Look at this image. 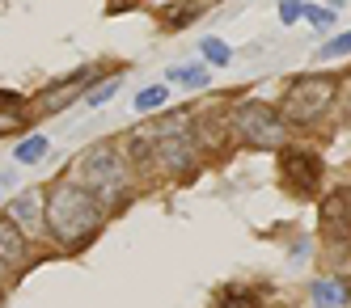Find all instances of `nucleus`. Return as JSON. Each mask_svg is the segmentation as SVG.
Returning <instances> with one entry per match:
<instances>
[{"mask_svg": "<svg viewBox=\"0 0 351 308\" xmlns=\"http://www.w3.org/2000/svg\"><path fill=\"white\" fill-rule=\"evenodd\" d=\"M335 93H339L335 76H296L288 85V93H284V101H280V114L288 123H317L326 110H330Z\"/></svg>", "mask_w": 351, "mask_h": 308, "instance_id": "4", "label": "nucleus"}, {"mask_svg": "<svg viewBox=\"0 0 351 308\" xmlns=\"http://www.w3.org/2000/svg\"><path fill=\"white\" fill-rule=\"evenodd\" d=\"M119 85H123V81H110V85H102V89H93V93H89V106H102L110 93H119Z\"/></svg>", "mask_w": 351, "mask_h": 308, "instance_id": "21", "label": "nucleus"}, {"mask_svg": "<svg viewBox=\"0 0 351 308\" xmlns=\"http://www.w3.org/2000/svg\"><path fill=\"white\" fill-rule=\"evenodd\" d=\"M204 60L224 68V64H233V47L224 42V38H204Z\"/></svg>", "mask_w": 351, "mask_h": 308, "instance_id": "15", "label": "nucleus"}, {"mask_svg": "<svg viewBox=\"0 0 351 308\" xmlns=\"http://www.w3.org/2000/svg\"><path fill=\"white\" fill-rule=\"evenodd\" d=\"M233 123V136L245 144V148H284L288 144V118L267 106V101H241V106L229 114Z\"/></svg>", "mask_w": 351, "mask_h": 308, "instance_id": "3", "label": "nucleus"}, {"mask_svg": "<svg viewBox=\"0 0 351 308\" xmlns=\"http://www.w3.org/2000/svg\"><path fill=\"white\" fill-rule=\"evenodd\" d=\"M165 81L182 85V89H204L208 85V68H199V64H191V68H169Z\"/></svg>", "mask_w": 351, "mask_h": 308, "instance_id": "14", "label": "nucleus"}, {"mask_svg": "<svg viewBox=\"0 0 351 308\" xmlns=\"http://www.w3.org/2000/svg\"><path fill=\"white\" fill-rule=\"evenodd\" d=\"M30 262V245H26V233L13 224V216H0V266L5 270H17Z\"/></svg>", "mask_w": 351, "mask_h": 308, "instance_id": "7", "label": "nucleus"}, {"mask_svg": "<svg viewBox=\"0 0 351 308\" xmlns=\"http://www.w3.org/2000/svg\"><path fill=\"white\" fill-rule=\"evenodd\" d=\"M26 110V101H21L17 93H0V136H9L21 127V118H30V114H21Z\"/></svg>", "mask_w": 351, "mask_h": 308, "instance_id": "11", "label": "nucleus"}, {"mask_svg": "<svg viewBox=\"0 0 351 308\" xmlns=\"http://www.w3.org/2000/svg\"><path fill=\"white\" fill-rule=\"evenodd\" d=\"M13 224L21 228V233H30V237H43L47 228H43V194L38 190H21L13 198V207H9Z\"/></svg>", "mask_w": 351, "mask_h": 308, "instance_id": "8", "label": "nucleus"}, {"mask_svg": "<svg viewBox=\"0 0 351 308\" xmlns=\"http://www.w3.org/2000/svg\"><path fill=\"white\" fill-rule=\"evenodd\" d=\"M157 106H165V85H153V89H140V93H136V110H140V114L157 110Z\"/></svg>", "mask_w": 351, "mask_h": 308, "instance_id": "16", "label": "nucleus"}, {"mask_svg": "<svg viewBox=\"0 0 351 308\" xmlns=\"http://www.w3.org/2000/svg\"><path fill=\"white\" fill-rule=\"evenodd\" d=\"M81 89H89V76H77V81H68L64 89H56V93H47V97H43V110H47V114H56V110H64V106H68V101L77 97Z\"/></svg>", "mask_w": 351, "mask_h": 308, "instance_id": "12", "label": "nucleus"}, {"mask_svg": "<svg viewBox=\"0 0 351 308\" xmlns=\"http://www.w3.org/2000/svg\"><path fill=\"white\" fill-rule=\"evenodd\" d=\"M0 274H5V266H0Z\"/></svg>", "mask_w": 351, "mask_h": 308, "instance_id": "22", "label": "nucleus"}, {"mask_svg": "<svg viewBox=\"0 0 351 308\" xmlns=\"http://www.w3.org/2000/svg\"><path fill=\"white\" fill-rule=\"evenodd\" d=\"M280 169H284V182H292L296 194H313L322 182V157L309 148H280Z\"/></svg>", "mask_w": 351, "mask_h": 308, "instance_id": "5", "label": "nucleus"}, {"mask_svg": "<svg viewBox=\"0 0 351 308\" xmlns=\"http://www.w3.org/2000/svg\"><path fill=\"white\" fill-rule=\"evenodd\" d=\"M300 9H305V0H284V5H280V21H284V25L300 21Z\"/></svg>", "mask_w": 351, "mask_h": 308, "instance_id": "20", "label": "nucleus"}, {"mask_svg": "<svg viewBox=\"0 0 351 308\" xmlns=\"http://www.w3.org/2000/svg\"><path fill=\"white\" fill-rule=\"evenodd\" d=\"M72 182H81L97 203H119L128 194V182H132V161L128 152L119 144H93L85 157L77 161V173H72Z\"/></svg>", "mask_w": 351, "mask_h": 308, "instance_id": "2", "label": "nucleus"}, {"mask_svg": "<svg viewBox=\"0 0 351 308\" xmlns=\"http://www.w3.org/2000/svg\"><path fill=\"white\" fill-rule=\"evenodd\" d=\"M43 157H47V140L43 136H26V140L13 148V161L17 165H38Z\"/></svg>", "mask_w": 351, "mask_h": 308, "instance_id": "13", "label": "nucleus"}, {"mask_svg": "<svg viewBox=\"0 0 351 308\" xmlns=\"http://www.w3.org/2000/svg\"><path fill=\"white\" fill-rule=\"evenodd\" d=\"M216 308H254V296L241 292V287H233V292H224V296H220Z\"/></svg>", "mask_w": 351, "mask_h": 308, "instance_id": "19", "label": "nucleus"}, {"mask_svg": "<svg viewBox=\"0 0 351 308\" xmlns=\"http://www.w3.org/2000/svg\"><path fill=\"white\" fill-rule=\"evenodd\" d=\"M43 216H47L43 228L64 249H81L85 241L97 237V228L106 224V207L81 182H72V177H64V182L51 186V194L43 198Z\"/></svg>", "mask_w": 351, "mask_h": 308, "instance_id": "1", "label": "nucleus"}, {"mask_svg": "<svg viewBox=\"0 0 351 308\" xmlns=\"http://www.w3.org/2000/svg\"><path fill=\"white\" fill-rule=\"evenodd\" d=\"M326 233H335V237H351V190H339L326 198Z\"/></svg>", "mask_w": 351, "mask_h": 308, "instance_id": "9", "label": "nucleus"}, {"mask_svg": "<svg viewBox=\"0 0 351 308\" xmlns=\"http://www.w3.org/2000/svg\"><path fill=\"white\" fill-rule=\"evenodd\" d=\"M343 55H351V30L339 34V38H330V42L317 51V60H343Z\"/></svg>", "mask_w": 351, "mask_h": 308, "instance_id": "17", "label": "nucleus"}, {"mask_svg": "<svg viewBox=\"0 0 351 308\" xmlns=\"http://www.w3.org/2000/svg\"><path fill=\"white\" fill-rule=\"evenodd\" d=\"M229 118H224V106H204V110H195L191 118V136L199 148H208V152H220L224 140H229Z\"/></svg>", "mask_w": 351, "mask_h": 308, "instance_id": "6", "label": "nucleus"}, {"mask_svg": "<svg viewBox=\"0 0 351 308\" xmlns=\"http://www.w3.org/2000/svg\"><path fill=\"white\" fill-rule=\"evenodd\" d=\"M300 17H305L309 25H317V30L335 25V13H330V9H322V5H305V9H300Z\"/></svg>", "mask_w": 351, "mask_h": 308, "instance_id": "18", "label": "nucleus"}, {"mask_svg": "<svg viewBox=\"0 0 351 308\" xmlns=\"http://www.w3.org/2000/svg\"><path fill=\"white\" fill-rule=\"evenodd\" d=\"M351 300V292L339 283V279H317V283H313V304L317 308H343Z\"/></svg>", "mask_w": 351, "mask_h": 308, "instance_id": "10", "label": "nucleus"}]
</instances>
